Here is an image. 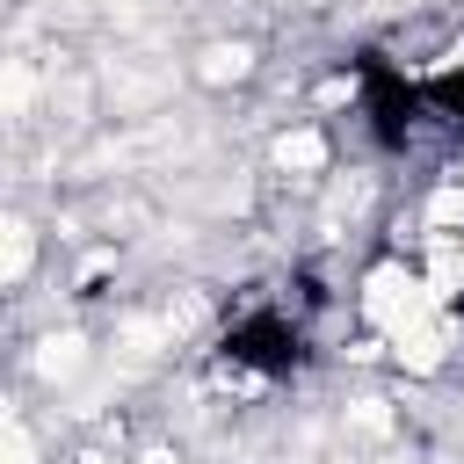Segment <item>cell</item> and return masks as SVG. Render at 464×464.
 <instances>
[{
    "instance_id": "cell-1",
    "label": "cell",
    "mask_w": 464,
    "mask_h": 464,
    "mask_svg": "<svg viewBox=\"0 0 464 464\" xmlns=\"http://www.w3.org/2000/svg\"><path fill=\"white\" fill-rule=\"evenodd\" d=\"M246 72H254V44H210V51L196 58V80H210V87L246 80Z\"/></svg>"
},
{
    "instance_id": "cell-5",
    "label": "cell",
    "mask_w": 464,
    "mask_h": 464,
    "mask_svg": "<svg viewBox=\"0 0 464 464\" xmlns=\"http://www.w3.org/2000/svg\"><path fill=\"white\" fill-rule=\"evenodd\" d=\"M80 464H116V457H80Z\"/></svg>"
},
{
    "instance_id": "cell-3",
    "label": "cell",
    "mask_w": 464,
    "mask_h": 464,
    "mask_svg": "<svg viewBox=\"0 0 464 464\" xmlns=\"http://www.w3.org/2000/svg\"><path fill=\"white\" fill-rule=\"evenodd\" d=\"M36 370H44V377H80V370H87V341H80V334H51L44 355H36Z\"/></svg>"
},
{
    "instance_id": "cell-4",
    "label": "cell",
    "mask_w": 464,
    "mask_h": 464,
    "mask_svg": "<svg viewBox=\"0 0 464 464\" xmlns=\"http://www.w3.org/2000/svg\"><path fill=\"white\" fill-rule=\"evenodd\" d=\"M145 464H174V457H167V450H152V457H145Z\"/></svg>"
},
{
    "instance_id": "cell-2",
    "label": "cell",
    "mask_w": 464,
    "mask_h": 464,
    "mask_svg": "<svg viewBox=\"0 0 464 464\" xmlns=\"http://www.w3.org/2000/svg\"><path fill=\"white\" fill-rule=\"evenodd\" d=\"M276 167L283 174H319L326 167V138L319 130H283L276 138Z\"/></svg>"
}]
</instances>
